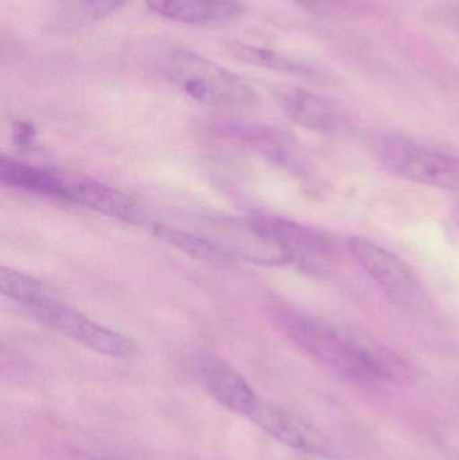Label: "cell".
<instances>
[{
	"instance_id": "12",
	"label": "cell",
	"mask_w": 459,
	"mask_h": 460,
	"mask_svg": "<svg viewBox=\"0 0 459 460\" xmlns=\"http://www.w3.org/2000/svg\"><path fill=\"white\" fill-rule=\"evenodd\" d=\"M0 180H2L3 185L8 186V188L65 201L62 172L2 156L0 159Z\"/></svg>"
},
{
	"instance_id": "9",
	"label": "cell",
	"mask_w": 459,
	"mask_h": 460,
	"mask_svg": "<svg viewBox=\"0 0 459 460\" xmlns=\"http://www.w3.org/2000/svg\"><path fill=\"white\" fill-rule=\"evenodd\" d=\"M62 180L65 202H72L115 220L135 221L139 215V207L132 197L107 183L93 178L64 172Z\"/></svg>"
},
{
	"instance_id": "2",
	"label": "cell",
	"mask_w": 459,
	"mask_h": 460,
	"mask_svg": "<svg viewBox=\"0 0 459 460\" xmlns=\"http://www.w3.org/2000/svg\"><path fill=\"white\" fill-rule=\"evenodd\" d=\"M163 72L189 99L207 107L245 110L259 102L255 89L244 78L185 49L169 51Z\"/></svg>"
},
{
	"instance_id": "13",
	"label": "cell",
	"mask_w": 459,
	"mask_h": 460,
	"mask_svg": "<svg viewBox=\"0 0 459 460\" xmlns=\"http://www.w3.org/2000/svg\"><path fill=\"white\" fill-rule=\"evenodd\" d=\"M151 229L154 235L167 245L204 262L218 264V262L229 261L234 256V253L228 248H224L220 243L189 230L163 223L154 224Z\"/></svg>"
},
{
	"instance_id": "17",
	"label": "cell",
	"mask_w": 459,
	"mask_h": 460,
	"mask_svg": "<svg viewBox=\"0 0 459 460\" xmlns=\"http://www.w3.org/2000/svg\"><path fill=\"white\" fill-rule=\"evenodd\" d=\"M49 460H100L64 443H51L46 448Z\"/></svg>"
},
{
	"instance_id": "8",
	"label": "cell",
	"mask_w": 459,
	"mask_h": 460,
	"mask_svg": "<svg viewBox=\"0 0 459 460\" xmlns=\"http://www.w3.org/2000/svg\"><path fill=\"white\" fill-rule=\"evenodd\" d=\"M251 420L269 437L294 450L321 458H339V450L328 437L287 411L260 404Z\"/></svg>"
},
{
	"instance_id": "18",
	"label": "cell",
	"mask_w": 459,
	"mask_h": 460,
	"mask_svg": "<svg viewBox=\"0 0 459 460\" xmlns=\"http://www.w3.org/2000/svg\"><path fill=\"white\" fill-rule=\"evenodd\" d=\"M127 0H81L83 7L93 19H104L115 13Z\"/></svg>"
},
{
	"instance_id": "16",
	"label": "cell",
	"mask_w": 459,
	"mask_h": 460,
	"mask_svg": "<svg viewBox=\"0 0 459 460\" xmlns=\"http://www.w3.org/2000/svg\"><path fill=\"white\" fill-rule=\"evenodd\" d=\"M293 2L321 15H333L340 11L350 10V7L356 4V0H293Z\"/></svg>"
},
{
	"instance_id": "10",
	"label": "cell",
	"mask_w": 459,
	"mask_h": 460,
	"mask_svg": "<svg viewBox=\"0 0 459 460\" xmlns=\"http://www.w3.org/2000/svg\"><path fill=\"white\" fill-rule=\"evenodd\" d=\"M159 16L186 24L224 23L244 10L243 0H146Z\"/></svg>"
},
{
	"instance_id": "7",
	"label": "cell",
	"mask_w": 459,
	"mask_h": 460,
	"mask_svg": "<svg viewBox=\"0 0 459 460\" xmlns=\"http://www.w3.org/2000/svg\"><path fill=\"white\" fill-rule=\"evenodd\" d=\"M194 377L221 407L236 415L252 419L260 400L234 367L215 354H201L193 362Z\"/></svg>"
},
{
	"instance_id": "3",
	"label": "cell",
	"mask_w": 459,
	"mask_h": 460,
	"mask_svg": "<svg viewBox=\"0 0 459 460\" xmlns=\"http://www.w3.org/2000/svg\"><path fill=\"white\" fill-rule=\"evenodd\" d=\"M22 307L43 326L102 356L128 358L137 349L126 335L93 321L77 308L54 297L46 288Z\"/></svg>"
},
{
	"instance_id": "15",
	"label": "cell",
	"mask_w": 459,
	"mask_h": 460,
	"mask_svg": "<svg viewBox=\"0 0 459 460\" xmlns=\"http://www.w3.org/2000/svg\"><path fill=\"white\" fill-rule=\"evenodd\" d=\"M234 53L243 61L251 62L267 69L279 70L288 73H310L309 67L298 64L282 54L267 49L256 48L250 45H234Z\"/></svg>"
},
{
	"instance_id": "14",
	"label": "cell",
	"mask_w": 459,
	"mask_h": 460,
	"mask_svg": "<svg viewBox=\"0 0 459 460\" xmlns=\"http://www.w3.org/2000/svg\"><path fill=\"white\" fill-rule=\"evenodd\" d=\"M46 287L37 279L13 268L2 267L0 270V291L7 299L16 305H24Z\"/></svg>"
},
{
	"instance_id": "5",
	"label": "cell",
	"mask_w": 459,
	"mask_h": 460,
	"mask_svg": "<svg viewBox=\"0 0 459 460\" xmlns=\"http://www.w3.org/2000/svg\"><path fill=\"white\" fill-rule=\"evenodd\" d=\"M382 161L393 172L423 185L459 189V159L436 153L401 137H384L376 142Z\"/></svg>"
},
{
	"instance_id": "6",
	"label": "cell",
	"mask_w": 459,
	"mask_h": 460,
	"mask_svg": "<svg viewBox=\"0 0 459 460\" xmlns=\"http://www.w3.org/2000/svg\"><path fill=\"white\" fill-rule=\"evenodd\" d=\"M348 248L356 261L393 302L402 305H419L422 287L414 272L398 256L363 237L349 238Z\"/></svg>"
},
{
	"instance_id": "11",
	"label": "cell",
	"mask_w": 459,
	"mask_h": 460,
	"mask_svg": "<svg viewBox=\"0 0 459 460\" xmlns=\"http://www.w3.org/2000/svg\"><path fill=\"white\" fill-rule=\"evenodd\" d=\"M280 104L291 120L310 131L337 134L347 124L333 105L304 89L290 88L280 92Z\"/></svg>"
},
{
	"instance_id": "4",
	"label": "cell",
	"mask_w": 459,
	"mask_h": 460,
	"mask_svg": "<svg viewBox=\"0 0 459 460\" xmlns=\"http://www.w3.org/2000/svg\"><path fill=\"white\" fill-rule=\"evenodd\" d=\"M247 226L280 249L288 261L296 262L304 270L321 272L336 261V248L331 238L296 221L271 215H255L248 218Z\"/></svg>"
},
{
	"instance_id": "1",
	"label": "cell",
	"mask_w": 459,
	"mask_h": 460,
	"mask_svg": "<svg viewBox=\"0 0 459 460\" xmlns=\"http://www.w3.org/2000/svg\"><path fill=\"white\" fill-rule=\"evenodd\" d=\"M274 321L301 350L353 380L399 386L411 385L417 380L414 367L380 343L345 334L288 305L275 307Z\"/></svg>"
}]
</instances>
